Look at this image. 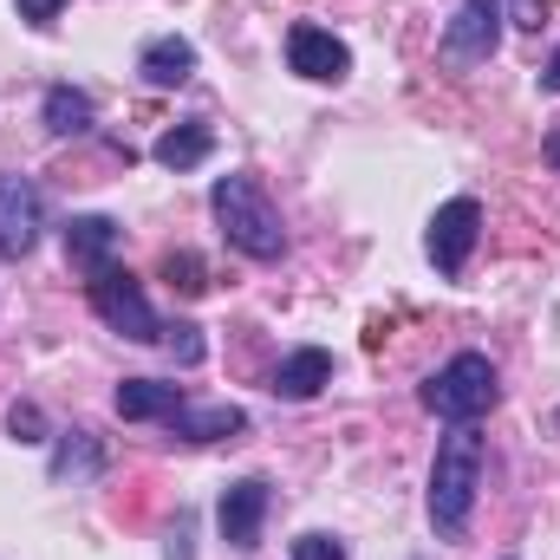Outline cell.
I'll use <instances>...</instances> for the list:
<instances>
[{"label": "cell", "instance_id": "obj_1", "mask_svg": "<svg viewBox=\"0 0 560 560\" xmlns=\"http://www.w3.org/2000/svg\"><path fill=\"white\" fill-rule=\"evenodd\" d=\"M476 489H482V436H476V423H450V436L436 443V463H430V522L443 541H456L469 528Z\"/></svg>", "mask_w": 560, "mask_h": 560}, {"label": "cell", "instance_id": "obj_2", "mask_svg": "<svg viewBox=\"0 0 560 560\" xmlns=\"http://www.w3.org/2000/svg\"><path fill=\"white\" fill-rule=\"evenodd\" d=\"M209 209H215V229L229 235V248H242L248 261H280V255H287L280 209L261 196L255 176H222V183L209 189Z\"/></svg>", "mask_w": 560, "mask_h": 560}, {"label": "cell", "instance_id": "obj_3", "mask_svg": "<svg viewBox=\"0 0 560 560\" xmlns=\"http://www.w3.org/2000/svg\"><path fill=\"white\" fill-rule=\"evenodd\" d=\"M495 398H502V385H495V365H489L482 352H456V359L423 385V405H430L443 423L489 418V411H495Z\"/></svg>", "mask_w": 560, "mask_h": 560}, {"label": "cell", "instance_id": "obj_4", "mask_svg": "<svg viewBox=\"0 0 560 560\" xmlns=\"http://www.w3.org/2000/svg\"><path fill=\"white\" fill-rule=\"evenodd\" d=\"M92 313L112 326V332H125V339H163V319H156V306L143 300V287L125 268H105V275H92Z\"/></svg>", "mask_w": 560, "mask_h": 560}, {"label": "cell", "instance_id": "obj_5", "mask_svg": "<svg viewBox=\"0 0 560 560\" xmlns=\"http://www.w3.org/2000/svg\"><path fill=\"white\" fill-rule=\"evenodd\" d=\"M502 39V0H463L443 26V66H482Z\"/></svg>", "mask_w": 560, "mask_h": 560}, {"label": "cell", "instance_id": "obj_6", "mask_svg": "<svg viewBox=\"0 0 560 560\" xmlns=\"http://www.w3.org/2000/svg\"><path fill=\"white\" fill-rule=\"evenodd\" d=\"M476 235H482V202H476V196L443 202V209H436V222H430V261H436V275H463V268H469Z\"/></svg>", "mask_w": 560, "mask_h": 560}, {"label": "cell", "instance_id": "obj_7", "mask_svg": "<svg viewBox=\"0 0 560 560\" xmlns=\"http://www.w3.org/2000/svg\"><path fill=\"white\" fill-rule=\"evenodd\" d=\"M33 242H39V189L7 170L0 176V255L20 261V255H33Z\"/></svg>", "mask_w": 560, "mask_h": 560}, {"label": "cell", "instance_id": "obj_8", "mask_svg": "<svg viewBox=\"0 0 560 560\" xmlns=\"http://www.w3.org/2000/svg\"><path fill=\"white\" fill-rule=\"evenodd\" d=\"M287 59H293L300 79H319V85H339V79L352 72L346 39H332L326 26H293V33H287Z\"/></svg>", "mask_w": 560, "mask_h": 560}, {"label": "cell", "instance_id": "obj_9", "mask_svg": "<svg viewBox=\"0 0 560 560\" xmlns=\"http://www.w3.org/2000/svg\"><path fill=\"white\" fill-rule=\"evenodd\" d=\"M215 522H222V541L248 555V548L261 541V522H268V482H261V476H248V482H229V489H222V509H215Z\"/></svg>", "mask_w": 560, "mask_h": 560}, {"label": "cell", "instance_id": "obj_10", "mask_svg": "<svg viewBox=\"0 0 560 560\" xmlns=\"http://www.w3.org/2000/svg\"><path fill=\"white\" fill-rule=\"evenodd\" d=\"M118 248H125V229H118L112 215H79V222H66V255H72L85 275H105Z\"/></svg>", "mask_w": 560, "mask_h": 560}, {"label": "cell", "instance_id": "obj_11", "mask_svg": "<svg viewBox=\"0 0 560 560\" xmlns=\"http://www.w3.org/2000/svg\"><path fill=\"white\" fill-rule=\"evenodd\" d=\"M332 378V352H319V346H300L293 359H280L275 372V398L287 405H306V398H319V385Z\"/></svg>", "mask_w": 560, "mask_h": 560}, {"label": "cell", "instance_id": "obj_12", "mask_svg": "<svg viewBox=\"0 0 560 560\" xmlns=\"http://www.w3.org/2000/svg\"><path fill=\"white\" fill-rule=\"evenodd\" d=\"M112 405H118V418H125V423H150V418L170 423L176 411H183V392H176V385H163V378H125Z\"/></svg>", "mask_w": 560, "mask_h": 560}, {"label": "cell", "instance_id": "obj_13", "mask_svg": "<svg viewBox=\"0 0 560 560\" xmlns=\"http://www.w3.org/2000/svg\"><path fill=\"white\" fill-rule=\"evenodd\" d=\"M138 72L150 85H183V79L196 72V46H189L183 33H163V39H150L138 52Z\"/></svg>", "mask_w": 560, "mask_h": 560}, {"label": "cell", "instance_id": "obj_14", "mask_svg": "<svg viewBox=\"0 0 560 560\" xmlns=\"http://www.w3.org/2000/svg\"><path fill=\"white\" fill-rule=\"evenodd\" d=\"M170 430H176L183 443H222V436H242L248 418H242L235 405H209V411H189V405H183V411L170 418Z\"/></svg>", "mask_w": 560, "mask_h": 560}, {"label": "cell", "instance_id": "obj_15", "mask_svg": "<svg viewBox=\"0 0 560 560\" xmlns=\"http://www.w3.org/2000/svg\"><path fill=\"white\" fill-rule=\"evenodd\" d=\"M209 150H215V131H209V125H176V131L156 138V163H163V170H196Z\"/></svg>", "mask_w": 560, "mask_h": 560}, {"label": "cell", "instance_id": "obj_16", "mask_svg": "<svg viewBox=\"0 0 560 560\" xmlns=\"http://www.w3.org/2000/svg\"><path fill=\"white\" fill-rule=\"evenodd\" d=\"M39 112H46V131H59V138L92 131V98H85V92H72V85H52Z\"/></svg>", "mask_w": 560, "mask_h": 560}, {"label": "cell", "instance_id": "obj_17", "mask_svg": "<svg viewBox=\"0 0 560 560\" xmlns=\"http://www.w3.org/2000/svg\"><path fill=\"white\" fill-rule=\"evenodd\" d=\"M98 469H105L98 443H92L85 430H66V436H59V450H52V482H72V476H98Z\"/></svg>", "mask_w": 560, "mask_h": 560}, {"label": "cell", "instance_id": "obj_18", "mask_svg": "<svg viewBox=\"0 0 560 560\" xmlns=\"http://www.w3.org/2000/svg\"><path fill=\"white\" fill-rule=\"evenodd\" d=\"M163 280H170L176 293H189V300H196V293L209 287V275H202V261H196L189 248H183V255H163Z\"/></svg>", "mask_w": 560, "mask_h": 560}, {"label": "cell", "instance_id": "obj_19", "mask_svg": "<svg viewBox=\"0 0 560 560\" xmlns=\"http://www.w3.org/2000/svg\"><path fill=\"white\" fill-rule=\"evenodd\" d=\"M7 430H13L20 443H46V418H39V405H13V411H7Z\"/></svg>", "mask_w": 560, "mask_h": 560}, {"label": "cell", "instance_id": "obj_20", "mask_svg": "<svg viewBox=\"0 0 560 560\" xmlns=\"http://www.w3.org/2000/svg\"><path fill=\"white\" fill-rule=\"evenodd\" d=\"M293 560H346V548H339L332 535H300V541H293Z\"/></svg>", "mask_w": 560, "mask_h": 560}, {"label": "cell", "instance_id": "obj_21", "mask_svg": "<svg viewBox=\"0 0 560 560\" xmlns=\"http://www.w3.org/2000/svg\"><path fill=\"white\" fill-rule=\"evenodd\" d=\"M170 352H176L183 365H196V359H202V326H176V332H170Z\"/></svg>", "mask_w": 560, "mask_h": 560}, {"label": "cell", "instance_id": "obj_22", "mask_svg": "<svg viewBox=\"0 0 560 560\" xmlns=\"http://www.w3.org/2000/svg\"><path fill=\"white\" fill-rule=\"evenodd\" d=\"M66 0H20V20H33V26H52V13H59Z\"/></svg>", "mask_w": 560, "mask_h": 560}, {"label": "cell", "instance_id": "obj_23", "mask_svg": "<svg viewBox=\"0 0 560 560\" xmlns=\"http://www.w3.org/2000/svg\"><path fill=\"white\" fill-rule=\"evenodd\" d=\"M541 85H548V92H560V46H555V59H548V72H541Z\"/></svg>", "mask_w": 560, "mask_h": 560}, {"label": "cell", "instance_id": "obj_24", "mask_svg": "<svg viewBox=\"0 0 560 560\" xmlns=\"http://www.w3.org/2000/svg\"><path fill=\"white\" fill-rule=\"evenodd\" d=\"M548 156H555V163H560V131H555V138H548Z\"/></svg>", "mask_w": 560, "mask_h": 560}]
</instances>
